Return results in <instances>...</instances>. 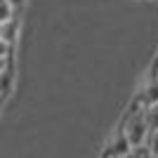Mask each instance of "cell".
<instances>
[{"label": "cell", "mask_w": 158, "mask_h": 158, "mask_svg": "<svg viewBox=\"0 0 158 158\" xmlns=\"http://www.w3.org/2000/svg\"><path fill=\"white\" fill-rule=\"evenodd\" d=\"M0 102H2V97H0Z\"/></svg>", "instance_id": "cell-11"}, {"label": "cell", "mask_w": 158, "mask_h": 158, "mask_svg": "<svg viewBox=\"0 0 158 158\" xmlns=\"http://www.w3.org/2000/svg\"><path fill=\"white\" fill-rule=\"evenodd\" d=\"M12 83H14V71H12V66H7L5 71L0 73V97H5L12 90Z\"/></svg>", "instance_id": "cell-4"}, {"label": "cell", "mask_w": 158, "mask_h": 158, "mask_svg": "<svg viewBox=\"0 0 158 158\" xmlns=\"http://www.w3.org/2000/svg\"><path fill=\"white\" fill-rule=\"evenodd\" d=\"M144 120H146L149 132L158 130V102H156V104H149V106L144 109Z\"/></svg>", "instance_id": "cell-3"}, {"label": "cell", "mask_w": 158, "mask_h": 158, "mask_svg": "<svg viewBox=\"0 0 158 158\" xmlns=\"http://www.w3.org/2000/svg\"><path fill=\"white\" fill-rule=\"evenodd\" d=\"M149 158H156V156H149Z\"/></svg>", "instance_id": "cell-10"}, {"label": "cell", "mask_w": 158, "mask_h": 158, "mask_svg": "<svg viewBox=\"0 0 158 158\" xmlns=\"http://www.w3.org/2000/svg\"><path fill=\"white\" fill-rule=\"evenodd\" d=\"M7 2H10V5H12L14 10H17V7H21V5H24V0H7Z\"/></svg>", "instance_id": "cell-8"}, {"label": "cell", "mask_w": 158, "mask_h": 158, "mask_svg": "<svg viewBox=\"0 0 158 158\" xmlns=\"http://www.w3.org/2000/svg\"><path fill=\"white\" fill-rule=\"evenodd\" d=\"M127 153H130V146H127L125 137H123V132L116 130V135L109 139V144H106L102 158H125Z\"/></svg>", "instance_id": "cell-2"}, {"label": "cell", "mask_w": 158, "mask_h": 158, "mask_svg": "<svg viewBox=\"0 0 158 158\" xmlns=\"http://www.w3.org/2000/svg\"><path fill=\"white\" fill-rule=\"evenodd\" d=\"M10 54H12V45L0 40V59H10Z\"/></svg>", "instance_id": "cell-7"}, {"label": "cell", "mask_w": 158, "mask_h": 158, "mask_svg": "<svg viewBox=\"0 0 158 158\" xmlns=\"http://www.w3.org/2000/svg\"><path fill=\"white\" fill-rule=\"evenodd\" d=\"M144 109H146V104L137 94V97L132 99L125 118H123V123H120V127H118V130L123 132V137H125L127 146H130V151L144 146L146 135H149V127H146V120H144Z\"/></svg>", "instance_id": "cell-1"}, {"label": "cell", "mask_w": 158, "mask_h": 158, "mask_svg": "<svg viewBox=\"0 0 158 158\" xmlns=\"http://www.w3.org/2000/svg\"><path fill=\"white\" fill-rule=\"evenodd\" d=\"M144 146L149 149V153H151V156H158V130H153V132H149V135H146Z\"/></svg>", "instance_id": "cell-6"}, {"label": "cell", "mask_w": 158, "mask_h": 158, "mask_svg": "<svg viewBox=\"0 0 158 158\" xmlns=\"http://www.w3.org/2000/svg\"><path fill=\"white\" fill-rule=\"evenodd\" d=\"M14 19V7L7 2V0H0V26L7 24V21Z\"/></svg>", "instance_id": "cell-5"}, {"label": "cell", "mask_w": 158, "mask_h": 158, "mask_svg": "<svg viewBox=\"0 0 158 158\" xmlns=\"http://www.w3.org/2000/svg\"><path fill=\"white\" fill-rule=\"evenodd\" d=\"M7 66H10V59H0V73H2V71H5V69H7Z\"/></svg>", "instance_id": "cell-9"}]
</instances>
